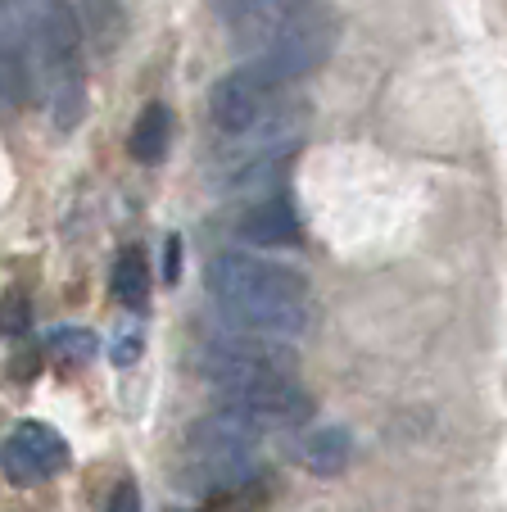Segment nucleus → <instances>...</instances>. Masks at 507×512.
<instances>
[{"mask_svg":"<svg viewBox=\"0 0 507 512\" xmlns=\"http://www.w3.org/2000/svg\"><path fill=\"white\" fill-rule=\"evenodd\" d=\"M209 295L240 331L286 340L308 327V281L249 250H227L209 263Z\"/></svg>","mask_w":507,"mask_h":512,"instance_id":"f257e3e1","label":"nucleus"},{"mask_svg":"<svg viewBox=\"0 0 507 512\" xmlns=\"http://www.w3.org/2000/svg\"><path fill=\"white\" fill-rule=\"evenodd\" d=\"M28 59L55 132H73L87 118V32L68 0H37Z\"/></svg>","mask_w":507,"mask_h":512,"instance_id":"f03ea898","label":"nucleus"},{"mask_svg":"<svg viewBox=\"0 0 507 512\" xmlns=\"http://www.w3.org/2000/svg\"><path fill=\"white\" fill-rule=\"evenodd\" d=\"M259 445L263 431L254 422H245L231 408L200 417L186 435V476L204 490H236L249 476L259 472Z\"/></svg>","mask_w":507,"mask_h":512,"instance_id":"7ed1b4c3","label":"nucleus"},{"mask_svg":"<svg viewBox=\"0 0 507 512\" xmlns=\"http://www.w3.org/2000/svg\"><path fill=\"white\" fill-rule=\"evenodd\" d=\"M335 37H340L335 14L308 5L304 14H295L290 23H281V28L263 41V50L249 59V68H254L272 91H281V87H290V82L308 78L313 68H322L335 50Z\"/></svg>","mask_w":507,"mask_h":512,"instance_id":"20e7f679","label":"nucleus"},{"mask_svg":"<svg viewBox=\"0 0 507 512\" xmlns=\"http://www.w3.org/2000/svg\"><path fill=\"white\" fill-rule=\"evenodd\" d=\"M200 372L218 390L263 386V381H290L299 372V358L281 336H259V331L236 327L231 336H213L200 349Z\"/></svg>","mask_w":507,"mask_h":512,"instance_id":"39448f33","label":"nucleus"},{"mask_svg":"<svg viewBox=\"0 0 507 512\" xmlns=\"http://www.w3.org/2000/svg\"><path fill=\"white\" fill-rule=\"evenodd\" d=\"M68 440L46 422H19L0 445V472L10 485H41L68 467Z\"/></svg>","mask_w":507,"mask_h":512,"instance_id":"423d86ee","label":"nucleus"},{"mask_svg":"<svg viewBox=\"0 0 507 512\" xmlns=\"http://www.w3.org/2000/svg\"><path fill=\"white\" fill-rule=\"evenodd\" d=\"M32 10L37 0H0V114L10 118L32 96Z\"/></svg>","mask_w":507,"mask_h":512,"instance_id":"0eeeda50","label":"nucleus"},{"mask_svg":"<svg viewBox=\"0 0 507 512\" xmlns=\"http://www.w3.org/2000/svg\"><path fill=\"white\" fill-rule=\"evenodd\" d=\"M240 413L245 422H254L259 431H272V426H299L313 417V399L308 390L299 386L295 377L290 381H263V386H231L222 390V404Z\"/></svg>","mask_w":507,"mask_h":512,"instance_id":"6e6552de","label":"nucleus"},{"mask_svg":"<svg viewBox=\"0 0 507 512\" xmlns=\"http://www.w3.org/2000/svg\"><path fill=\"white\" fill-rule=\"evenodd\" d=\"M272 105H277V91L249 64H240V68H231L227 78H218V87L209 96V118L222 136H240L259 123Z\"/></svg>","mask_w":507,"mask_h":512,"instance_id":"1a4fd4ad","label":"nucleus"},{"mask_svg":"<svg viewBox=\"0 0 507 512\" xmlns=\"http://www.w3.org/2000/svg\"><path fill=\"white\" fill-rule=\"evenodd\" d=\"M313 0H218L222 19L231 23L240 41H268L281 23H290L295 14H304Z\"/></svg>","mask_w":507,"mask_h":512,"instance_id":"9d476101","label":"nucleus"},{"mask_svg":"<svg viewBox=\"0 0 507 512\" xmlns=\"http://www.w3.org/2000/svg\"><path fill=\"white\" fill-rule=\"evenodd\" d=\"M236 236L249 245H295L299 241V213L290 200L268 195V200H254L245 213L236 218Z\"/></svg>","mask_w":507,"mask_h":512,"instance_id":"9b49d317","label":"nucleus"},{"mask_svg":"<svg viewBox=\"0 0 507 512\" xmlns=\"http://www.w3.org/2000/svg\"><path fill=\"white\" fill-rule=\"evenodd\" d=\"M354 458V435L345 426H317L304 440V467L313 476H340Z\"/></svg>","mask_w":507,"mask_h":512,"instance_id":"f8f14e48","label":"nucleus"},{"mask_svg":"<svg viewBox=\"0 0 507 512\" xmlns=\"http://www.w3.org/2000/svg\"><path fill=\"white\" fill-rule=\"evenodd\" d=\"M168 141H173V114H168V105H145L132 127V141H127L132 159L159 164V159L168 155Z\"/></svg>","mask_w":507,"mask_h":512,"instance_id":"ddd939ff","label":"nucleus"},{"mask_svg":"<svg viewBox=\"0 0 507 512\" xmlns=\"http://www.w3.org/2000/svg\"><path fill=\"white\" fill-rule=\"evenodd\" d=\"M109 286H114V300L127 304V309H141L145 295H150V268H145V254L136 250H123L114 259V277H109Z\"/></svg>","mask_w":507,"mask_h":512,"instance_id":"4468645a","label":"nucleus"},{"mask_svg":"<svg viewBox=\"0 0 507 512\" xmlns=\"http://www.w3.org/2000/svg\"><path fill=\"white\" fill-rule=\"evenodd\" d=\"M50 349H55L64 363H87L100 349V340H96V331H87V327H59L55 336H50Z\"/></svg>","mask_w":507,"mask_h":512,"instance_id":"2eb2a0df","label":"nucleus"},{"mask_svg":"<svg viewBox=\"0 0 507 512\" xmlns=\"http://www.w3.org/2000/svg\"><path fill=\"white\" fill-rule=\"evenodd\" d=\"M32 322V309L23 295H5L0 300V336H19V331H28Z\"/></svg>","mask_w":507,"mask_h":512,"instance_id":"dca6fc26","label":"nucleus"},{"mask_svg":"<svg viewBox=\"0 0 507 512\" xmlns=\"http://www.w3.org/2000/svg\"><path fill=\"white\" fill-rule=\"evenodd\" d=\"M105 512H141V494H136L132 481H123L114 494H109V508Z\"/></svg>","mask_w":507,"mask_h":512,"instance_id":"f3484780","label":"nucleus"},{"mask_svg":"<svg viewBox=\"0 0 507 512\" xmlns=\"http://www.w3.org/2000/svg\"><path fill=\"white\" fill-rule=\"evenodd\" d=\"M182 272V236H168V250H163V281H177Z\"/></svg>","mask_w":507,"mask_h":512,"instance_id":"a211bd4d","label":"nucleus"},{"mask_svg":"<svg viewBox=\"0 0 507 512\" xmlns=\"http://www.w3.org/2000/svg\"><path fill=\"white\" fill-rule=\"evenodd\" d=\"M200 512H249V503L240 499V494H231V490H222V494H213L209 503H204Z\"/></svg>","mask_w":507,"mask_h":512,"instance_id":"6ab92c4d","label":"nucleus"},{"mask_svg":"<svg viewBox=\"0 0 507 512\" xmlns=\"http://www.w3.org/2000/svg\"><path fill=\"white\" fill-rule=\"evenodd\" d=\"M136 354H141V340H136V336H123L114 345V363H132Z\"/></svg>","mask_w":507,"mask_h":512,"instance_id":"aec40b11","label":"nucleus"},{"mask_svg":"<svg viewBox=\"0 0 507 512\" xmlns=\"http://www.w3.org/2000/svg\"><path fill=\"white\" fill-rule=\"evenodd\" d=\"M168 512H177V508H168Z\"/></svg>","mask_w":507,"mask_h":512,"instance_id":"412c9836","label":"nucleus"}]
</instances>
